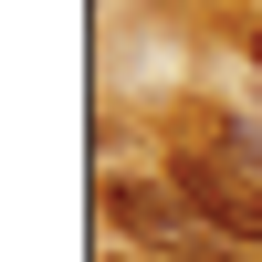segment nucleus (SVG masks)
<instances>
[{
	"label": "nucleus",
	"mask_w": 262,
	"mask_h": 262,
	"mask_svg": "<svg viewBox=\"0 0 262 262\" xmlns=\"http://www.w3.org/2000/svg\"><path fill=\"white\" fill-rule=\"evenodd\" d=\"M168 189L189 200V221H200V231H221V242H262V179H252V168H231L221 147H210V158L189 147V158L168 168Z\"/></svg>",
	"instance_id": "f257e3e1"
},
{
	"label": "nucleus",
	"mask_w": 262,
	"mask_h": 262,
	"mask_svg": "<svg viewBox=\"0 0 262 262\" xmlns=\"http://www.w3.org/2000/svg\"><path fill=\"white\" fill-rule=\"evenodd\" d=\"M105 221L126 242H147V252H189L200 242V221H189V200L168 179H105Z\"/></svg>",
	"instance_id": "f03ea898"
},
{
	"label": "nucleus",
	"mask_w": 262,
	"mask_h": 262,
	"mask_svg": "<svg viewBox=\"0 0 262 262\" xmlns=\"http://www.w3.org/2000/svg\"><path fill=\"white\" fill-rule=\"evenodd\" d=\"M221 158H231V168H252V179H262V116H231V126H221Z\"/></svg>",
	"instance_id": "7ed1b4c3"
},
{
	"label": "nucleus",
	"mask_w": 262,
	"mask_h": 262,
	"mask_svg": "<svg viewBox=\"0 0 262 262\" xmlns=\"http://www.w3.org/2000/svg\"><path fill=\"white\" fill-rule=\"evenodd\" d=\"M168 262H231V252L221 242H189V252H168Z\"/></svg>",
	"instance_id": "20e7f679"
},
{
	"label": "nucleus",
	"mask_w": 262,
	"mask_h": 262,
	"mask_svg": "<svg viewBox=\"0 0 262 262\" xmlns=\"http://www.w3.org/2000/svg\"><path fill=\"white\" fill-rule=\"evenodd\" d=\"M252 74H262V32H252Z\"/></svg>",
	"instance_id": "39448f33"
}]
</instances>
